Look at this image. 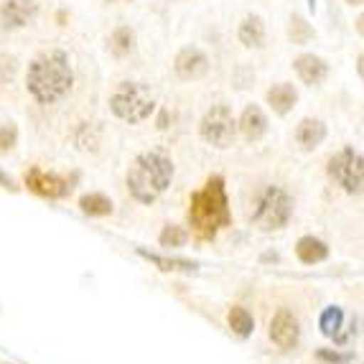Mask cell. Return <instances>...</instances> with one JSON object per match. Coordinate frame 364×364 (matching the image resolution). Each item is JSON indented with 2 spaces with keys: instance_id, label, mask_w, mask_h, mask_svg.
I'll list each match as a JSON object with an SVG mask.
<instances>
[{
  "instance_id": "obj_17",
  "label": "cell",
  "mask_w": 364,
  "mask_h": 364,
  "mask_svg": "<svg viewBox=\"0 0 364 364\" xmlns=\"http://www.w3.org/2000/svg\"><path fill=\"white\" fill-rule=\"evenodd\" d=\"M143 260H148L151 265H156L158 270H164V273H196L199 270V262L196 260H183V257H168V255H158V252H148L146 247H138L135 250Z\"/></svg>"
},
{
  "instance_id": "obj_11",
  "label": "cell",
  "mask_w": 364,
  "mask_h": 364,
  "mask_svg": "<svg viewBox=\"0 0 364 364\" xmlns=\"http://www.w3.org/2000/svg\"><path fill=\"white\" fill-rule=\"evenodd\" d=\"M270 339L280 349H296L298 341H301V323H298V316L288 309H280L270 321Z\"/></svg>"
},
{
  "instance_id": "obj_26",
  "label": "cell",
  "mask_w": 364,
  "mask_h": 364,
  "mask_svg": "<svg viewBox=\"0 0 364 364\" xmlns=\"http://www.w3.org/2000/svg\"><path fill=\"white\" fill-rule=\"evenodd\" d=\"M16 143H18V128L13 125V122H8V125H3L0 128V153H8L16 148Z\"/></svg>"
},
{
  "instance_id": "obj_25",
  "label": "cell",
  "mask_w": 364,
  "mask_h": 364,
  "mask_svg": "<svg viewBox=\"0 0 364 364\" xmlns=\"http://www.w3.org/2000/svg\"><path fill=\"white\" fill-rule=\"evenodd\" d=\"M316 359H318V362H326V364H352L354 354L336 352V349H318V352H316Z\"/></svg>"
},
{
  "instance_id": "obj_24",
  "label": "cell",
  "mask_w": 364,
  "mask_h": 364,
  "mask_svg": "<svg viewBox=\"0 0 364 364\" xmlns=\"http://www.w3.org/2000/svg\"><path fill=\"white\" fill-rule=\"evenodd\" d=\"M161 247H183L188 242V230L181 225H166L158 235Z\"/></svg>"
},
{
  "instance_id": "obj_14",
  "label": "cell",
  "mask_w": 364,
  "mask_h": 364,
  "mask_svg": "<svg viewBox=\"0 0 364 364\" xmlns=\"http://www.w3.org/2000/svg\"><path fill=\"white\" fill-rule=\"evenodd\" d=\"M265 38H267V31H265V21H262L260 13H247L240 26H237V41L242 43L245 49H262L265 46Z\"/></svg>"
},
{
  "instance_id": "obj_2",
  "label": "cell",
  "mask_w": 364,
  "mask_h": 364,
  "mask_svg": "<svg viewBox=\"0 0 364 364\" xmlns=\"http://www.w3.org/2000/svg\"><path fill=\"white\" fill-rule=\"evenodd\" d=\"M186 222L196 240H214L225 227L232 225L227 186H225V178L219 176V173L217 176H209L204 181V186L191 194Z\"/></svg>"
},
{
  "instance_id": "obj_27",
  "label": "cell",
  "mask_w": 364,
  "mask_h": 364,
  "mask_svg": "<svg viewBox=\"0 0 364 364\" xmlns=\"http://www.w3.org/2000/svg\"><path fill=\"white\" fill-rule=\"evenodd\" d=\"M0 188H8V191H18V186H16V181H13V178L8 176L6 171H0Z\"/></svg>"
},
{
  "instance_id": "obj_23",
  "label": "cell",
  "mask_w": 364,
  "mask_h": 364,
  "mask_svg": "<svg viewBox=\"0 0 364 364\" xmlns=\"http://www.w3.org/2000/svg\"><path fill=\"white\" fill-rule=\"evenodd\" d=\"M314 36H316V31H314V26L306 21V16L293 13L291 18H288V38H291L296 46H306Z\"/></svg>"
},
{
  "instance_id": "obj_12",
  "label": "cell",
  "mask_w": 364,
  "mask_h": 364,
  "mask_svg": "<svg viewBox=\"0 0 364 364\" xmlns=\"http://www.w3.org/2000/svg\"><path fill=\"white\" fill-rule=\"evenodd\" d=\"M293 72L298 74V79H301L304 85L318 87L326 82L331 67H328V61L318 54H301L293 59Z\"/></svg>"
},
{
  "instance_id": "obj_21",
  "label": "cell",
  "mask_w": 364,
  "mask_h": 364,
  "mask_svg": "<svg viewBox=\"0 0 364 364\" xmlns=\"http://www.w3.org/2000/svg\"><path fill=\"white\" fill-rule=\"evenodd\" d=\"M341 326H344V311L339 306H326L318 318V328L328 339H341Z\"/></svg>"
},
{
  "instance_id": "obj_5",
  "label": "cell",
  "mask_w": 364,
  "mask_h": 364,
  "mask_svg": "<svg viewBox=\"0 0 364 364\" xmlns=\"http://www.w3.org/2000/svg\"><path fill=\"white\" fill-rule=\"evenodd\" d=\"M293 196L278 183H265L257 191L252 212H250V222L262 232H275L288 227L293 217Z\"/></svg>"
},
{
  "instance_id": "obj_20",
  "label": "cell",
  "mask_w": 364,
  "mask_h": 364,
  "mask_svg": "<svg viewBox=\"0 0 364 364\" xmlns=\"http://www.w3.org/2000/svg\"><path fill=\"white\" fill-rule=\"evenodd\" d=\"M227 321H230L232 334H237L240 339H247V336H252V331H255V318H252V314H250L247 309H242V306H232L230 314H227Z\"/></svg>"
},
{
  "instance_id": "obj_22",
  "label": "cell",
  "mask_w": 364,
  "mask_h": 364,
  "mask_svg": "<svg viewBox=\"0 0 364 364\" xmlns=\"http://www.w3.org/2000/svg\"><path fill=\"white\" fill-rule=\"evenodd\" d=\"M79 209L87 217H107V214H112V199L100 194V191H92V194H85L79 199Z\"/></svg>"
},
{
  "instance_id": "obj_29",
  "label": "cell",
  "mask_w": 364,
  "mask_h": 364,
  "mask_svg": "<svg viewBox=\"0 0 364 364\" xmlns=\"http://www.w3.org/2000/svg\"><path fill=\"white\" fill-rule=\"evenodd\" d=\"M344 3H346V6H354V8H359V6H362V3H364V0H344Z\"/></svg>"
},
{
  "instance_id": "obj_18",
  "label": "cell",
  "mask_w": 364,
  "mask_h": 364,
  "mask_svg": "<svg viewBox=\"0 0 364 364\" xmlns=\"http://www.w3.org/2000/svg\"><path fill=\"white\" fill-rule=\"evenodd\" d=\"M296 255L304 265H316V262H323L328 257V245L318 237L306 235L296 242Z\"/></svg>"
},
{
  "instance_id": "obj_28",
  "label": "cell",
  "mask_w": 364,
  "mask_h": 364,
  "mask_svg": "<svg viewBox=\"0 0 364 364\" xmlns=\"http://www.w3.org/2000/svg\"><path fill=\"white\" fill-rule=\"evenodd\" d=\"M107 6H120V3H133V0H105Z\"/></svg>"
},
{
  "instance_id": "obj_8",
  "label": "cell",
  "mask_w": 364,
  "mask_h": 364,
  "mask_svg": "<svg viewBox=\"0 0 364 364\" xmlns=\"http://www.w3.org/2000/svg\"><path fill=\"white\" fill-rule=\"evenodd\" d=\"M23 186L28 188L31 194L43 196V199H64V196L72 194L74 178L49 173V171L33 166V168H28L23 173Z\"/></svg>"
},
{
  "instance_id": "obj_10",
  "label": "cell",
  "mask_w": 364,
  "mask_h": 364,
  "mask_svg": "<svg viewBox=\"0 0 364 364\" xmlns=\"http://www.w3.org/2000/svg\"><path fill=\"white\" fill-rule=\"evenodd\" d=\"M38 16V0H6L0 3V28L21 31Z\"/></svg>"
},
{
  "instance_id": "obj_13",
  "label": "cell",
  "mask_w": 364,
  "mask_h": 364,
  "mask_svg": "<svg viewBox=\"0 0 364 364\" xmlns=\"http://www.w3.org/2000/svg\"><path fill=\"white\" fill-rule=\"evenodd\" d=\"M267 125L270 122H267V115L262 112L260 105H247L237 117V133L242 135L247 143H257V140L265 138Z\"/></svg>"
},
{
  "instance_id": "obj_3",
  "label": "cell",
  "mask_w": 364,
  "mask_h": 364,
  "mask_svg": "<svg viewBox=\"0 0 364 364\" xmlns=\"http://www.w3.org/2000/svg\"><path fill=\"white\" fill-rule=\"evenodd\" d=\"M173 181V161L164 151H146L133 158L128 168V191L138 204H153Z\"/></svg>"
},
{
  "instance_id": "obj_6",
  "label": "cell",
  "mask_w": 364,
  "mask_h": 364,
  "mask_svg": "<svg viewBox=\"0 0 364 364\" xmlns=\"http://www.w3.org/2000/svg\"><path fill=\"white\" fill-rule=\"evenodd\" d=\"M326 173H328V178L341 188V191H346V194H352V196L362 194L364 158L357 148L346 146V148H341L339 153H334V156L328 158Z\"/></svg>"
},
{
  "instance_id": "obj_9",
  "label": "cell",
  "mask_w": 364,
  "mask_h": 364,
  "mask_svg": "<svg viewBox=\"0 0 364 364\" xmlns=\"http://www.w3.org/2000/svg\"><path fill=\"white\" fill-rule=\"evenodd\" d=\"M209 56L199 46H183L173 56V74H176L181 82H196V79H204L209 74Z\"/></svg>"
},
{
  "instance_id": "obj_19",
  "label": "cell",
  "mask_w": 364,
  "mask_h": 364,
  "mask_svg": "<svg viewBox=\"0 0 364 364\" xmlns=\"http://www.w3.org/2000/svg\"><path fill=\"white\" fill-rule=\"evenodd\" d=\"M135 43H138V36L130 26H117L107 38V49L115 59H125L135 51Z\"/></svg>"
},
{
  "instance_id": "obj_30",
  "label": "cell",
  "mask_w": 364,
  "mask_h": 364,
  "mask_svg": "<svg viewBox=\"0 0 364 364\" xmlns=\"http://www.w3.org/2000/svg\"><path fill=\"white\" fill-rule=\"evenodd\" d=\"M309 8L314 11V8H316V0H309Z\"/></svg>"
},
{
  "instance_id": "obj_4",
  "label": "cell",
  "mask_w": 364,
  "mask_h": 364,
  "mask_svg": "<svg viewBox=\"0 0 364 364\" xmlns=\"http://www.w3.org/2000/svg\"><path fill=\"white\" fill-rule=\"evenodd\" d=\"M109 112L117 117V120L128 122V125H138V122H146L148 117L156 112V97H153V90L146 82H133V79H125L112 90L107 100Z\"/></svg>"
},
{
  "instance_id": "obj_7",
  "label": "cell",
  "mask_w": 364,
  "mask_h": 364,
  "mask_svg": "<svg viewBox=\"0 0 364 364\" xmlns=\"http://www.w3.org/2000/svg\"><path fill=\"white\" fill-rule=\"evenodd\" d=\"M199 135L212 148H219V151L230 148L237 138V117L232 115L230 105L225 102L212 105L204 112V117L199 120Z\"/></svg>"
},
{
  "instance_id": "obj_16",
  "label": "cell",
  "mask_w": 364,
  "mask_h": 364,
  "mask_svg": "<svg viewBox=\"0 0 364 364\" xmlns=\"http://www.w3.org/2000/svg\"><path fill=\"white\" fill-rule=\"evenodd\" d=\"M326 133L328 130L323 120H318V117H304L296 128V143L304 151H314V148H318L326 140Z\"/></svg>"
},
{
  "instance_id": "obj_1",
  "label": "cell",
  "mask_w": 364,
  "mask_h": 364,
  "mask_svg": "<svg viewBox=\"0 0 364 364\" xmlns=\"http://www.w3.org/2000/svg\"><path fill=\"white\" fill-rule=\"evenodd\" d=\"M74 90V67L64 49H43L28 61L26 92L38 105H56Z\"/></svg>"
},
{
  "instance_id": "obj_15",
  "label": "cell",
  "mask_w": 364,
  "mask_h": 364,
  "mask_svg": "<svg viewBox=\"0 0 364 364\" xmlns=\"http://www.w3.org/2000/svg\"><path fill=\"white\" fill-rule=\"evenodd\" d=\"M265 102L270 105V109H273L275 115H280V117L288 115L298 102L296 85H293V82H278V85H273L265 92Z\"/></svg>"
}]
</instances>
